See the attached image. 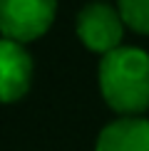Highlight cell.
<instances>
[{
  "label": "cell",
  "instance_id": "1",
  "mask_svg": "<svg viewBox=\"0 0 149 151\" xmlns=\"http://www.w3.org/2000/svg\"><path fill=\"white\" fill-rule=\"evenodd\" d=\"M97 82L102 99L122 116H139L149 109V52L117 47L99 60Z\"/></svg>",
  "mask_w": 149,
  "mask_h": 151
},
{
  "label": "cell",
  "instance_id": "2",
  "mask_svg": "<svg viewBox=\"0 0 149 151\" xmlns=\"http://www.w3.org/2000/svg\"><path fill=\"white\" fill-rule=\"evenodd\" d=\"M55 15L57 0H0V35L27 45L52 27Z\"/></svg>",
  "mask_w": 149,
  "mask_h": 151
},
{
  "label": "cell",
  "instance_id": "3",
  "mask_svg": "<svg viewBox=\"0 0 149 151\" xmlns=\"http://www.w3.org/2000/svg\"><path fill=\"white\" fill-rule=\"evenodd\" d=\"M74 30H77L80 42L92 50V52L109 55L112 50L122 47L124 37V20L117 10V5L109 3H87L82 10L77 12L74 20Z\"/></svg>",
  "mask_w": 149,
  "mask_h": 151
},
{
  "label": "cell",
  "instance_id": "4",
  "mask_svg": "<svg viewBox=\"0 0 149 151\" xmlns=\"http://www.w3.org/2000/svg\"><path fill=\"white\" fill-rule=\"evenodd\" d=\"M33 57L27 47L12 40H0V102L12 104L22 99L33 84Z\"/></svg>",
  "mask_w": 149,
  "mask_h": 151
},
{
  "label": "cell",
  "instance_id": "5",
  "mask_svg": "<svg viewBox=\"0 0 149 151\" xmlns=\"http://www.w3.org/2000/svg\"><path fill=\"white\" fill-rule=\"evenodd\" d=\"M95 151H149V119L119 116L97 134Z\"/></svg>",
  "mask_w": 149,
  "mask_h": 151
},
{
  "label": "cell",
  "instance_id": "6",
  "mask_svg": "<svg viewBox=\"0 0 149 151\" xmlns=\"http://www.w3.org/2000/svg\"><path fill=\"white\" fill-rule=\"evenodd\" d=\"M117 10L127 27L149 35V0H117Z\"/></svg>",
  "mask_w": 149,
  "mask_h": 151
},
{
  "label": "cell",
  "instance_id": "7",
  "mask_svg": "<svg viewBox=\"0 0 149 151\" xmlns=\"http://www.w3.org/2000/svg\"><path fill=\"white\" fill-rule=\"evenodd\" d=\"M92 3H107V0H92Z\"/></svg>",
  "mask_w": 149,
  "mask_h": 151
}]
</instances>
